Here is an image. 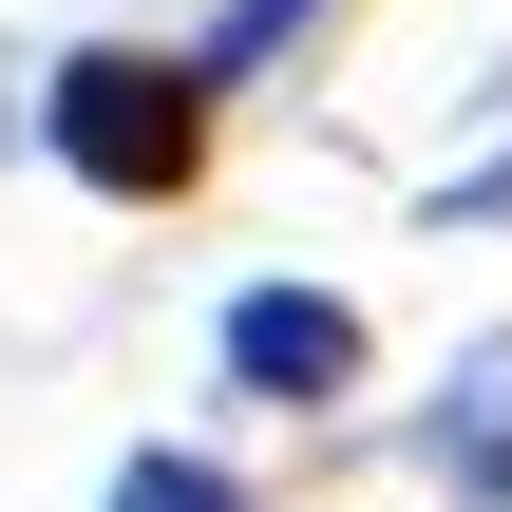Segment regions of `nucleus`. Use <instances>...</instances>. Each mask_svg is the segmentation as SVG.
<instances>
[{"label":"nucleus","instance_id":"obj_1","mask_svg":"<svg viewBox=\"0 0 512 512\" xmlns=\"http://www.w3.org/2000/svg\"><path fill=\"white\" fill-rule=\"evenodd\" d=\"M38 133H57V171H76V190H114V209H171V190L209 171V76H190V57H133V38H95V57H57Z\"/></svg>","mask_w":512,"mask_h":512},{"label":"nucleus","instance_id":"obj_2","mask_svg":"<svg viewBox=\"0 0 512 512\" xmlns=\"http://www.w3.org/2000/svg\"><path fill=\"white\" fill-rule=\"evenodd\" d=\"M228 380H247V399H342V380H361V304L247 285V304H228Z\"/></svg>","mask_w":512,"mask_h":512},{"label":"nucleus","instance_id":"obj_3","mask_svg":"<svg viewBox=\"0 0 512 512\" xmlns=\"http://www.w3.org/2000/svg\"><path fill=\"white\" fill-rule=\"evenodd\" d=\"M304 19H323V0H228V19H209V57H190V76H209V95H228V76H266V57H285V38H304Z\"/></svg>","mask_w":512,"mask_h":512},{"label":"nucleus","instance_id":"obj_4","mask_svg":"<svg viewBox=\"0 0 512 512\" xmlns=\"http://www.w3.org/2000/svg\"><path fill=\"white\" fill-rule=\"evenodd\" d=\"M114 512H247V475H209V456H133Z\"/></svg>","mask_w":512,"mask_h":512},{"label":"nucleus","instance_id":"obj_5","mask_svg":"<svg viewBox=\"0 0 512 512\" xmlns=\"http://www.w3.org/2000/svg\"><path fill=\"white\" fill-rule=\"evenodd\" d=\"M437 475H475V494H512V418H437Z\"/></svg>","mask_w":512,"mask_h":512}]
</instances>
